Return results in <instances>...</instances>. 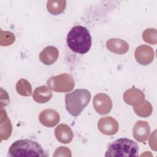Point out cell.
Returning <instances> with one entry per match:
<instances>
[{"mask_svg":"<svg viewBox=\"0 0 157 157\" xmlns=\"http://www.w3.org/2000/svg\"><path fill=\"white\" fill-rule=\"evenodd\" d=\"M135 57L140 64H148L153 61L154 52L151 47L147 45H141L137 48L135 52Z\"/></svg>","mask_w":157,"mask_h":157,"instance_id":"ba28073f","label":"cell"},{"mask_svg":"<svg viewBox=\"0 0 157 157\" xmlns=\"http://www.w3.org/2000/svg\"><path fill=\"white\" fill-rule=\"evenodd\" d=\"M40 122L47 127H53L59 121V115L53 109H45L39 115Z\"/></svg>","mask_w":157,"mask_h":157,"instance_id":"9c48e42d","label":"cell"},{"mask_svg":"<svg viewBox=\"0 0 157 157\" xmlns=\"http://www.w3.org/2000/svg\"><path fill=\"white\" fill-rule=\"evenodd\" d=\"M9 155L13 157L47 156L40 144L29 139H21L14 142L9 147Z\"/></svg>","mask_w":157,"mask_h":157,"instance_id":"7a4b0ae2","label":"cell"},{"mask_svg":"<svg viewBox=\"0 0 157 157\" xmlns=\"http://www.w3.org/2000/svg\"><path fill=\"white\" fill-rule=\"evenodd\" d=\"M47 84L55 91L66 92L72 90L74 86V81L70 75L64 74L51 77L48 80Z\"/></svg>","mask_w":157,"mask_h":157,"instance_id":"5b68a950","label":"cell"},{"mask_svg":"<svg viewBox=\"0 0 157 157\" xmlns=\"http://www.w3.org/2000/svg\"><path fill=\"white\" fill-rule=\"evenodd\" d=\"M16 89L17 92L22 96H28L31 94V86L30 83L25 79H21L18 82Z\"/></svg>","mask_w":157,"mask_h":157,"instance_id":"9a60e30c","label":"cell"},{"mask_svg":"<svg viewBox=\"0 0 157 157\" xmlns=\"http://www.w3.org/2000/svg\"><path fill=\"white\" fill-rule=\"evenodd\" d=\"M150 126L147 122L138 121L133 129V136L136 140L140 142H145L150 134Z\"/></svg>","mask_w":157,"mask_h":157,"instance_id":"30bf717a","label":"cell"},{"mask_svg":"<svg viewBox=\"0 0 157 157\" xmlns=\"http://www.w3.org/2000/svg\"><path fill=\"white\" fill-rule=\"evenodd\" d=\"M93 105L97 112L101 115H105L110 111L112 104L109 96L100 93L94 96Z\"/></svg>","mask_w":157,"mask_h":157,"instance_id":"8992f818","label":"cell"},{"mask_svg":"<svg viewBox=\"0 0 157 157\" xmlns=\"http://www.w3.org/2000/svg\"><path fill=\"white\" fill-rule=\"evenodd\" d=\"M55 134L57 140L63 144H68L73 138L71 129L66 124H61L58 126L55 130Z\"/></svg>","mask_w":157,"mask_h":157,"instance_id":"8fae6325","label":"cell"},{"mask_svg":"<svg viewBox=\"0 0 157 157\" xmlns=\"http://www.w3.org/2000/svg\"><path fill=\"white\" fill-rule=\"evenodd\" d=\"M107 47L115 53L122 54L128 50L129 45L126 42L119 39H112L107 42Z\"/></svg>","mask_w":157,"mask_h":157,"instance_id":"4fadbf2b","label":"cell"},{"mask_svg":"<svg viewBox=\"0 0 157 157\" xmlns=\"http://www.w3.org/2000/svg\"><path fill=\"white\" fill-rule=\"evenodd\" d=\"M67 44L74 52L79 54L87 53L91 46V37L89 31L81 25L72 27L67 34Z\"/></svg>","mask_w":157,"mask_h":157,"instance_id":"6da1fadb","label":"cell"},{"mask_svg":"<svg viewBox=\"0 0 157 157\" xmlns=\"http://www.w3.org/2000/svg\"><path fill=\"white\" fill-rule=\"evenodd\" d=\"M139 150V145L134 140L127 138H120L109 145L105 156H137Z\"/></svg>","mask_w":157,"mask_h":157,"instance_id":"277c9868","label":"cell"},{"mask_svg":"<svg viewBox=\"0 0 157 157\" xmlns=\"http://www.w3.org/2000/svg\"><path fill=\"white\" fill-rule=\"evenodd\" d=\"M91 99L90 92L86 89H77L65 95L67 111L73 117L78 116L88 104Z\"/></svg>","mask_w":157,"mask_h":157,"instance_id":"3957f363","label":"cell"},{"mask_svg":"<svg viewBox=\"0 0 157 157\" xmlns=\"http://www.w3.org/2000/svg\"><path fill=\"white\" fill-rule=\"evenodd\" d=\"M99 131L105 135L115 134L118 129L117 121L111 117L101 118L98 124Z\"/></svg>","mask_w":157,"mask_h":157,"instance_id":"52a82bcc","label":"cell"},{"mask_svg":"<svg viewBox=\"0 0 157 157\" xmlns=\"http://www.w3.org/2000/svg\"><path fill=\"white\" fill-rule=\"evenodd\" d=\"M58 57V50L53 46L45 48L40 53V60L46 65H50L55 63Z\"/></svg>","mask_w":157,"mask_h":157,"instance_id":"7c38bea8","label":"cell"},{"mask_svg":"<svg viewBox=\"0 0 157 157\" xmlns=\"http://www.w3.org/2000/svg\"><path fill=\"white\" fill-rule=\"evenodd\" d=\"M52 96V91L46 86H41L36 88L33 97L35 101L39 103H45Z\"/></svg>","mask_w":157,"mask_h":157,"instance_id":"5bb4252c","label":"cell"}]
</instances>
